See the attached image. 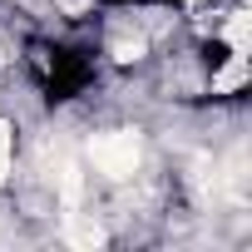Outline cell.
<instances>
[{
    "mask_svg": "<svg viewBox=\"0 0 252 252\" xmlns=\"http://www.w3.org/2000/svg\"><path fill=\"white\" fill-rule=\"evenodd\" d=\"M139 154H144L139 134H129V129H114V134H94L89 139V158H94V168L104 178H134Z\"/></svg>",
    "mask_w": 252,
    "mask_h": 252,
    "instance_id": "1",
    "label": "cell"
},
{
    "mask_svg": "<svg viewBox=\"0 0 252 252\" xmlns=\"http://www.w3.org/2000/svg\"><path fill=\"white\" fill-rule=\"evenodd\" d=\"M64 237H69L74 247H99V242H104V227H99L94 218H79V213L69 208V218H64Z\"/></svg>",
    "mask_w": 252,
    "mask_h": 252,
    "instance_id": "2",
    "label": "cell"
},
{
    "mask_svg": "<svg viewBox=\"0 0 252 252\" xmlns=\"http://www.w3.org/2000/svg\"><path fill=\"white\" fill-rule=\"evenodd\" d=\"M114 60H119V64L144 60V40H139V35H134V40H129V35H119V40H114Z\"/></svg>",
    "mask_w": 252,
    "mask_h": 252,
    "instance_id": "3",
    "label": "cell"
},
{
    "mask_svg": "<svg viewBox=\"0 0 252 252\" xmlns=\"http://www.w3.org/2000/svg\"><path fill=\"white\" fill-rule=\"evenodd\" d=\"M242 79H247V64H242V55H237V60H232V64H227V69L213 79V89H237Z\"/></svg>",
    "mask_w": 252,
    "mask_h": 252,
    "instance_id": "4",
    "label": "cell"
},
{
    "mask_svg": "<svg viewBox=\"0 0 252 252\" xmlns=\"http://www.w3.org/2000/svg\"><path fill=\"white\" fill-rule=\"evenodd\" d=\"M227 40H232V50H237V55L247 50V10H232V25H227Z\"/></svg>",
    "mask_w": 252,
    "mask_h": 252,
    "instance_id": "5",
    "label": "cell"
},
{
    "mask_svg": "<svg viewBox=\"0 0 252 252\" xmlns=\"http://www.w3.org/2000/svg\"><path fill=\"white\" fill-rule=\"evenodd\" d=\"M5 158H10V124L0 119V163H5Z\"/></svg>",
    "mask_w": 252,
    "mask_h": 252,
    "instance_id": "6",
    "label": "cell"
},
{
    "mask_svg": "<svg viewBox=\"0 0 252 252\" xmlns=\"http://www.w3.org/2000/svg\"><path fill=\"white\" fill-rule=\"evenodd\" d=\"M55 5H60V10H69V15H79V10L89 5V0H55Z\"/></svg>",
    "mask_w": 252,
    "mask_h": 252,
    "instance_id": "7",
    "label": "cell"
},
{
    "mask_svg": "<svg viewBox=\"0 0 252 252\" xmlns=\"http://www.w3.org/2000/svg\"><path fill=\"white\" fill-rule=\"evenodd\" d=\"M0 69H5V45H0Z\"/></svg>",
    "mask_w": 252,
    "mask_h": 252,
    "instance_id": "8",
    "label": "cell"
},
{
    "mask_svg": "<svg viewBox=\"0 0 252 252\" xmlns=\"http://www.w3.org/2000/svg\"><path fill=\"white\" fill-rule=\"evenodd\" d=\"M5 173H10V168H5V163H0V183H5Z\"/></svg>",
    "mask_w": 252,
    "mask_h": 252,
    "instance_id": "9",
    "label": "cell"
}]
</instances>
